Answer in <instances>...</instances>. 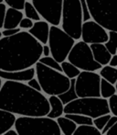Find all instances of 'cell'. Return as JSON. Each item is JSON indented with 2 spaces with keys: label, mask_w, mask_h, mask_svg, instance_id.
I'll return each mask as SVG.
<instances>
[{
  "label": "cell",
  "mask_w": 117,
  "mask_h": 135,
  "mask_svg": "<svg viewBox=\"0 0 117 135\" xmlns=\"http://www.w3.org/2000/svg\"><path fill=\"white\" fill-rule=\"evenodd\" d=\"M48 98L23 82L7 80L0 89V109L23 117H44L50 111Z\"/></svg>",
  "instance_id": "cell-1"
},
{
  "label": "cell",
  "mask_w": 117,
  "mask_h": 135,
  "mask_svg": "<svg viewBox=\"0 0 117 135\" xmlns=\"http://www.w3.org/2000/svg\"><path fill=\"white\" fill-rule=\"evenodd\" d=\"M42 56V44L28 31L0 39V70L21 71L33 67Z\"/></svg>",
  "instance_id": "cell-2"
},
{
  "label": "cell",
  "mask_w": 117,
  "mask_h": 135,
  "mask_svg": "<svg viewBox=\"0 0 117 135\" xmlns=\"http://www.w3.org/2000/svg\"><path fill=\"white\" fill-rule=\"evenodd\" d=\"M37 79L41 90L49 96H58L67 91L71 85V79L58 71L48 67L41 62L35 64Z\"/></svg>",
  "instance_id": "cell-3"
},
{
  "label": "cell",
  "mask_w": 117,
  "mask_h": 135,
  "mask_svg": "<svg viewBox=\"0 0 117 135\" xmlns=\"http://www.w3.org/2000/svg\"><path fill=\"white\" fill-rule=\"evenodd\" d=\"M15 131L18 135H61L57 121L44 117H23L15 121Z\"/></svg>",
  "instance_id": "cell-4"
},
{
  "label": "cell",
  "mask_w": 117,
  "mask_h": 135,
  "mask_svg": "<svg viewBox=\"0 0 117 135\" xmlns=\"http://www.w3.org/2000/svg\"><path fill=\"white\" fill-rule=\"evenodd\" d=\"M90 17L106 30H117V0H85Z\"/></svg>",
  "instance_id": "cell-5"
},
{
  "label": "cell",
  "mask_w": 117,
  "mask_h": 135,
  "mask_svg": "<svg viewBox=\"0 0 117 135\" xmlns=\"http://www.w3.org/2000/svg\"><path fill=\"white\" fill-rule=\"evenodd\" d=\"M61 30L72 39H81L83 11L80 0H63L61 10Z\"/></svg>",
  "instance_id": "cell-6"
},
{
  "label": "cell",
  "mask_w": 117,
  "mask_h": 135,
  "mask_svg": "<svg viewBox=\"0 0 117 135\" xmlns=\"http://www.w3.org/2000/svg\"><path fill=\"white\" fill-rule=\"evenodd\" d=\"M63 113L80 114L92 119L110 114L108 101L103 98H78L64 106Z\"/></svg>",
  "instance_id": "cell-7"
},
{
  "label": "cell",
  "mask_w": 117,
  "mask_h": 135,
  "mask_svg": "<svg viewBox=\"0 0 117 135\" xmlns=\"http://www.w3.org/2000/svg\"><path fill=\"white\" fill-rule=\"evenodd\" d=\"M48 43L51 57L60 64L67 59L70 51L75 43V40L58 26H51L50 27Z\"/></svg>",
  "instance_id": "cell-8"
},
{
  "label": "cell",
  "mask_w": 117,
  "mask_h": 135,
  "mask_svg": "<svg viewBox=\"0 0 117 135\" xmlns=\"http://www.w3.org/2000/svg\"><path fill=\"white\" fill-rule=\"evenodd\" d=\"M67 59L68 62L82 71L95 72L103 67L101 64L94 61L90 45L82 41L74 43L68 54Z\"/></svg>",
  "instance_id": "cell-9"
},
{
  "label": "cell",
  "mask_w": 117,
  "mask_h": 135,
  "mask_svg": "<svg viewBox=\"0 0 117 135\" xmlns=\"http://www.w3.org/2000/svg\"><path fill=\"white\" fill-rule=\"evenodd\" d=\"M101 76L95 72L82 71L75 78V91L78 98H101Z\"/></svg>",
  "instance_id": "cell-10"
},
{
  "label": "cell",
  "mask_w": 117,
  "mask_h": 135,
  "mask_svg": "<svg viewBox=\"0 0 117 135\" xmlns=\"http://www.w3.org/2000/svg\"><path fill=\"white\" fill-rule=\"evenodd\" d=\"M63 0H32L31 3L40 18L51 26H58L61 20Z\"/></svg>",
  "instance_id": "cell-11"
},
{
  "label": "cell",
  "mask_w": 117,
  "mask_h": 135,
  "mask_svg": "<svg viewBox=\"0 0 117 135\" xmlns=\"http://www.w3.org/2000/svg\"><path fill=\"white\" fill-rule=\"evenodd\" d=\"M81 38L87 44L104 43L108 40V32L93 20H87L82 22Z\"/></svg>",
  "instance_id": "cell-12"
},
{
  "label": "cell",
  "mask_w": 117,
  "mask_h": 135,
  "mask_svg": "<svg viewBox=\"0 0 117 135\" xmlns=\"http://www.w3.org/2000/svg\"><path fill=\"white\" fill-rule=\"evenodd\" d=\"M29 33L34 37L42 45L48 43L49 33H50V24L45 20H39L33 23V26L29 30Z\"/></svg>",
  "instance_id": "cell-13"
},
{
  "label": "cell",
  "mask_w": 117,
  "mask_h": 135,
  "mask_svg": "<svg viewBox=\"0 0 117 135\" xmlns=\"http://www.w3.org/2000/svg\"><path fill=\"white\" fill-rule=\"evenodd\" d=\"M36 72L35 68L30 67L21 71L16 72H6L0 70V78L6 79L9 81H17V82H28L33 77H35Z\"/></svg>",
  "instance_id": "cell-14"
},
{
  "label": "cell",
  "mask_w": 117,
  "mask_h": 135,
  "mask_svg": "<svg viewBox=\"0 0 117 135\" xmlns=\"http://www.w3.org/2000/svg\"><path fill=\"white\" fill-rule=\"evenodd\" d=\"M23 18L24 14L21 10L13 8V7H8L6 11L5 20H4V30L18 28L20 21Z\"/></svg>",
  "instance_id": "cell-15"
},
{
  "label": "cell",
  "mask_w": 117,
  "mask_h": 135,
  "mask_svg": "<svg viewBox=\"0 0 117 135\" xmlns=\"http://www.w3.org/2000/svg\"><path fill=\"white\" fill-rule=\"evenodd\" d=\"M90 48L94 61H96L102 66L108 65L112 55L107 51L103 43H92L90 44Z\"/></svg>",
  "instance_id": "cell-16"
},
{
  "label": "cell",
  "mask_w": 117,
  "mask_h": 135,
  "mask_svg": "<svg viewBox=\"0 0 117 135\" xmlns=\"http://www.w3.org/2000/svg\"><path fill=\"white\" fill-rule=\"evenodd\" d=\"M49 104H50V111L47 114V117L50 119H58V117H61L63 114L64 105L61 103L58 96H50L48 98Z\"/></svg>",
  "instance_id": "cell-17"
},
{
  "label": "cell",
  "mask_w": 117,
  "mask_h": 135,
  "mask_svg": "<svg viewBox=\"0 0 117 135\" xmlns=\"http://www.w3.org/2000/svg\"><path fill=\"white\" fill-rule=\"evenodd\" d=\"M16 119L15 114L7 110L0 109V135L11 130V128L14 126Z\"/></svg>",
  "instance_id": "cell-18"
},
{
  "label": "cell",
  "mask_w": 117,
  "mask_h": 135,
  "mask_svg": "<svg viewBox=\"0 0 117 135\" xmlns=\"http://www.w3.org/2000/svg\"><path fill=\"white\" fill-rule=\"evenodd\" d=\"M56 121L58 125L60 132L63 135H72L78 127L72 120L66 117H62V116L58 117Z\"/></svg>",
  "instance_id": "cell-19"
},
{
  "label": "cell",
  "mask_w": 117,
  "mask_h": 135,
  "mask_svg": "<svg viewBox=\"0 0 117 135\" xmlns=\"http://www.w3.org/2000/svg\"><path fill=\"white\" fill-rule=\"evenodd\" d=\"M58 98H60V100L64 106L78 98L76 95V91H75V78L71 79V85H70L69 89L62 94L58 95Z\"/></svg>",
  "instance_id": "cell-20"
},
{
  "label": "cell",
  "mask_w": 117,
  "mask_h": 135,
  "mask_svg": "<svg viewBox=\"0 0 117 135\" xmlns=\"http://www.w3.org/2000/svg\"><path fill=\"white\" fill-rule=\"evenodd\" d=\"M99 75L101 76V78L104 79L114 85L117 81V69L110 65H104L101 68Z\"/></svg>",
  "instance_id": "cell-21"
},
{
  "label": "cell",
  "mask_w": 117,
  "mask_h": 135,
  "mask_svg": "<svg viewBox=\"0 0 117 135\" xmlns=\"http://www.w3.org/2000/svg\"><path fill=\"white\" fill-rule=\"evenodd\" d=\"M114 94H116V87L106 80L101 78V81H100V95H101V98L107 99Z\"/></svg>",
  "instance_id": "cell-22"
},
{
  "label": "cell",
  "mask_w": 117,
  "mask_h": 135,
  "mask_svg": "<svg viewBox=\"0 0 117 135\" xmlns=\"http://www.w3.org/2000/svg\"><path fill=\"white\" fill-rule=\"evenodd\" d=\"M60 66H61L63 75H65L69 79L76 78L79 75V74L81 73L80 69H78L76 66L71 64V62H68V61H64V62H60Z\"/></svg>",
  "instance_id": "cell-23"
},
{
  "label": "cell",
  "mask_w": 117,
  "mask_h": 135,
  "mask_svg": "<svg viewBox=\"0 0 117 135\" xmlns=\"http://www.w3.org/2000/svg\"><path fill=\"white\" fill-rule=\"evenodd\" d=\"M64 117L72 120L77 126H92V119L80 114H65Z\"/></svg>",
  "instance_id": "cell-24"
},
{
  "label": "cell",
  "mask_w": 117,
  "mask_h": 135,
  "mask_svg": "<svg viewBox=\"0 0 117 135\" xmlns=\"http://www.w3.org/2000/svg\"><path fill=\"white\" fill-rule=\"evenodd\" d=\"M24 12H25V16L26 18L31 20L32 21H39L40 20V16L38 13V11L36 10V8L34 7V6L32 5L31 2H28L26 1L24 4Z\"/></svg>",
  "instance_id": "cell-25"
},
{
  "label": "cell",
  "mask_w": 117,
  "mask_h": 135,
  "mask_svg": "<svg viewBox=\"0 0 117 135\" xmlns=\"http://www.w3.org/2000/svg\"><path fill=\"white\" fill-rule=\"evenodd\" d=\"M116 37L117 33L116 31H109L108 32V40L106 42H104L105 48L107 49L111 55H114L117 52V47H116Z\"/></svg>",
  "instance_id": "cell-26"
},
{
  "label": "cell",
  "mask_w": 117,
  "mask_h": 135,
  "mask_svg": "<svg viewBox=\"0 0 117 135\" xmlns=\"http://www.w3.org/2000/svg\"><path fill=\"white\" fill-rule=\"evenodd\" d=\"M72 135H103L94 126H78Z\"/></svg>",
  "instance_id": "cell-27"
},
{
  "label": "cell",
  "mask_w": 117,
  "mask_h": 135,
  "mask_svg": "<svg viewBox=\"0 0 117 135\" xmlns=\"http://www.w3.org/2000/svg\"><path fill=\"white\" fill-rule=\"evenodd\" d=\"M39 62H41L42 64L44 65L48 66V67L51 68V69H54L56 71H58L61 73L62 72V69H61V66H60V64L55 59H53L51 56H41L39 60Z\"/></svg>",
  "instance_id": "cell-28"
},
{
  "label": "cell",
  "mask_w": 117,
  "mask_h": 135,
  "mask_svg": "<svg viewBox=\"0 0 117 135\" xmlns=\"http://www.w3.org/2000/svg\"><path fill=\"white\" fill-rule=\"evenodd\" d=\"M111 118L110 114H106V115H103L97 117L95 119H92V126H94L98 131L102 132L103 128H104L105 124L107 123V121L109 120V119Z\"/></svg>",
  "instance_id": "cell-29"
},
{
  "label": "cell",
  "mask_w": 117,
  "mask_h": 135,
  "mask_svg": "<svg viewBox=\"0 0 117 135\" xmlns=\"http://www.w3.org/2000/svg\"><path fill=\"white\" fill-rule=\"evenodd\" d=\"M107 101H108L110 112L113 113L114 116H116L117 117V95L116 94L113 95L112 97L109 98V100H107Z\"/></svg>",
  "instance_id": "cell-30"
},
{
  "label": "cell",
  "mask_w": 117,
  "mask_h": 135,
  "mask_svg": "<svg viewBox=\"0 0 117 135\" xmlns=\"http://www.w3.org/2000/svg\"><path fill=\"white\" fill-rule=\"evenodd\" d=\"M27 0H4L9 7H13V8L21 10L24 7V4Z\"/></svg>",
  "instance_id": "cell-31"
},
{
  "label": "cell",
  "mask_w": 117,
  "mask_h": 135,
  "mask_svg": "<svg viewBox=\"0 0 117 135\" xmlns=\"http://www.w3.org/2000/svg\"><path fill=\"white\" fill-rule=\"evenodd\" d=\"M33 23L34 22L32 21L31 20H29V18H23L19 23V28L20 30H29V28L33 26Z\"/></svg>",
  "instance_id": "cell-32"
},
{
  "label": "cell",
  "mask_w": 117,
  "mask_h": 135,
  "mask_svg": "<svg viewBox=\"0 0 117 135\" xmlns=\"http://www.w3.org/2000/svg\"><path fill=\"white\" fill-rule=\"evenodd\" d=\"M115 123H117V117H116V116H111V118L109 119V120L107 121V123L105 124L104 128L102 130L101 133L103 135V134L105 133V132H107V131L109 130V129L111 128V127L113 126V125L115 124Z\"/></svg>",
  "instance_id": "cell-33"
},
{
  "label": "cell",
  "mask_w": 117,
  "mask_h": 135,
  "mask_svg": "<svg viewBox=\"0 0 117 135\" xmlns=\"http://www.w3.org/2000/svg\"><path fill=\"white\" fill-rule=\"evenodd\" d=\"M27 83H28L27 85L31 87V88L35 89V90L39 91V92H41V91H42L41 90V86H40V85H39V81H38V79L35 78V77H33L32 79H30V80L28 81Z\"/></svg>",
  "instance_id": "cell-34"
},
{
  "label": "cell",
  "mask_w": 117,
  "mask_h": 135,
  "mask_svg": "<svg viewBox=\"0 0 117 135\" xmlns=\"http://www.w3.org/2000/svg\"><path fill=\"white\" fill-rule=\"evenodd\" d=\"M6 11H7V5L4 3H0V28H3Z\"/></svg>",
  "instance_id": "cell-35"
},
{
  "label": "cell",
  "mask_w": 117,
  "mask_h": 135,
  "mask_svg": "<svg viewBox=\"0 0 117 135\" xmlns=\"http://www.w3.org/2000/svg\"><path fill=\"white\" fill-rule=\"evenodd\" d=\"M19 31H21L19 28H9V30H4L2 31V36L4 37H10V36H13L15 34L18 33Z\"/></svg>",
  "instance_id": "cell-36"
},
{
  "label": "cell",
  "mask_w": 117,
  "mask_h": 135,
  "mask_svg": "<svg viewBox=\"0 0 117 135\" xmlns=\"http://www.w3.org/2000/svg\"><path fill=\"white\" fill-rule=\"evenodd\" d=\"M81 3H82V11H83V21H87V20H90L91 17L90 14L88 12L87 7H86L85 4V0H80Z\"/></svg>",
  "instance_id": "cell-37"
},
{
  "label": "cell",
  "mask_w": 117,
  "mask_h": 135,
  "mask_svg": "<svg viewBox=\"0 0 117 135\" xmlns=\"http://www.w3.org/2000/svg\"><path fill=\"white\" fill-rule=\"evenodd\" d=\"M104 134L105 135H117V123L113 125Z\"/></svg>",
  "instance_id": "cell-38"
},
{
  "label": "cell",
  "mask_w": 117,
  "mask_h": 135,
  "mask_svg": "<svg viewBox=\"0 0 117 135\" xmlns=\"http://www.w3.org/2000/svg\"><path fill=\"white\" fill-rule=\"evenodd\" d=\"M42 55L45 57L50 56V47H49V45H47V44L42 45Z\"/></svg>",
  "instance_id": "cell-39"
},
{
  "label": "cell",
  "mask_w": 117,
  "mask_h": 135,
  "mask_svg": "<svg viewBox=\"0 0 117 135\" xmlns=\"http://www.w3.org/2000/svg\"><path fill=\"white\" fill-rule=\"evenodd\" d=\"M109 64H110V66L112 67H117V55L114 54V55H112L111 57L110 61H109Z\"/></svg>",
  "instance_id": "cell-40"
},
{
  "label": "cell",
  "mask_w": 117,
  "mask_h": 135,
  "mask_svg": "<svg viewBox=\"0 0 117 135\" xmlns=\"http://www.w3.org/2000/svg\"><path fill=\"white\" fill-rule=\"evenodd\" d=\"M2 135H18V134L17 133V132L15 130H9V131H7V132H5V133L2 134Z\"/></svg>",
  "instance_id": "cell-41"
},
{
  "label": "cell",
  "mask_w": 117,
  "mask_h": 135,
  "mask_svg": "<svg viewBox=\"0 0 117 135\" xmlns=\"http://www.w3.org/2000/svg\"><path fill=\"white\" fill-rule=\"evenodd\" d=\"M1 86H2V80H1V78H0V89H1Z\"/></svg>",
  "instance_id": "cell-42"
},
{
  "label": "cell",
  "mask_w": 117,
  "mask_h": 135,
  "mask_svg": "<svg viewBox=\"0 0 117 135\" xmlns=\"http://www.w3.org/2000/svg\"><path fill=\"white\" fill-rule=\"evenodd\" d=\"M2 38V31H0V39Z\"/></svg>",
  "instance_id": "cell-43"
},
{
  "label": "cell",
  "mask_w": 117,
  "mask_h": 135,
  "mask_svg": "<svg viewBox=\"0 0 117 135\" xmlns=\"http://www.w3.org/2000/svg\"><path fill=\"white\" fill-rule=\"evenodd\" d=\"M4 2V0H0V3H3Z\"/></svg>",
  "instance_id": "cell-44"
},
{
  "label": "cell",
  "mask_w": 117,
  "mask_h": 135,
  "mask_svg": "<svg viewBox=\"0 0 117 135\" xmlns=\"http://www.w3.org/2000/svg\"><path fill=\"white\" fill-rule=\"evenodd\" d=\"M61 135H63V134H61Z\"/></svg>",
  "instance_id": "cell-45"
}]
</instances>
